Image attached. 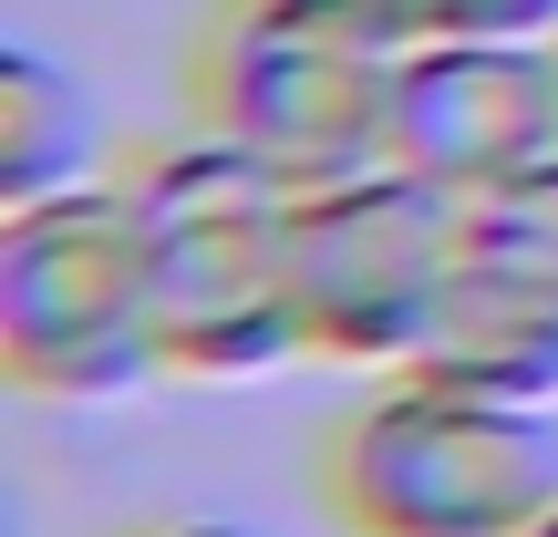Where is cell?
Segmentation results:
<instances>
[{
  "label": "cell",
  "mask_w": 558,
  "mask_h": 537,
  "mask_svg": "<svg viewBox=\"0 0 558 537\" xmlns=\"http://www.w3.org/2000/svg\"><path fill=\"white\" fill-rule=\"evenodd\" d=\"M124 186H135L156 341L177 382H259L311 352L290 300V218H300L290 176H269L228 135H186L145 156Z\"/></svg>",
  "instance_id": "1"
},
{
  "label": "cell",
  "mask_w": 558,
  "mask_h": 537,
  "mask_svg": "<svg viewBox=\"0 0 558 537\" xmlns=\"http://www.w3.org/2000/svg\"><path fill=\"white\" fill-rule=\"evenodd\" d=\"M352 537H527L558 507V414L403 373L331 444Z\"/></svg>",
  "instance_id": "2"
},
{
  "label": "cell",
  "mask_w": 558,
  "mask_h": 537,
  "mask_svg": "<svg viewBox=\"0 0 558 537\" xmlns=\"http://www.w3.org/2000/svg\"><path fill=\"white\" fill-rule=\"evenodd\" d=\"M414 41L362 11H300V0H228L197 52L207 135L248 145L290 186H341L393 166V83Z\"/></svg>",
  "instance_id": "3"
},
{
  "label": "cell",
  "mask_w": 558,
  "mask_h": 537,
  "mask_svg": "<svg viewBox=\"0 0 558 537\" xmlns=\"http://www.w3.org/2000/svg\"><path fill=\"white\" fill-rule=\"evenodd\" d=\"M0 362L52 403H114L166 373L135 186H73L0 218Z\"/></svg>",
  "instance_id": "4"
},
{
  "label": "cell",
  "mask_w": 558,
  "mask_h": 537,
  "mask_svg": "<svg viewBox=\"0 0 558 537\" xmlns=\"http://www.w3.org/2000/svg\"><path fill=\"white\" fill-rule=\"evenodd\" d=\"M456 248H465V197L414 166L300 186L290 218L300 341L352 373H414L445 320V290H456Z\"/></svg>",
  "instance_id": "5"
},
{
  "label": "cell",
  "mask_w": 558,
  "mask_h": 537,
  "mask_svg": "<svg viewBox=\"0 0 558 537\" xmlns=\"http://www.w3.org/2000/svg\"><path fill=\"white\" fill-rule=\"evenodd\" d=\"M414 373L558 414V166L497 186V197H465L456 290H445V320Z\"/></svg>",
  "instance_id": "6"
},
{
  "label": "cell",
  "mask_w": 558,
  "mask_h": 537,
  "mask_svg": "<svg viewBox=\"0 0 558 537\" xmlns=\"http://www.w3.org/2000/svg\"><path fill=\"white\" fill-rule=\"evenodd\" d=\"M393 166L456 197L558 166V41H414L393 83Z\"/></svg>",
  "instance_id": "7"
},
{
  "label": "cell",
  "mask_w": 558,
  "mask_h": 537,
  "mask_svg": "<svg viewBox=\"0 0 558 537\" xmlns=\"http://www.w3.org/2000/svg\"><path fill=\"white\" fill-rule=\"evenodd\" d=\"M104 166V103L83 73H62L41 41L0 52V218L41 197H73Z\"/></svg>",
  "instance_id": "8"
},
{
  "label": "cell",
  "mask_w": 558,
  "mask_h": 537,
  "mask_svg": "<svg viewBox=\"0 0 558 537\" xmlns=\"http://www.w3.org/2000/svg\"><path fill=\"white\" fill-rule=\"evenodd\" d=\"M403 41H558V0H383Z\"/></svg>",
  "instance_id": "9"
},
{
  "label": "cell",
  "mask_w": 558,
  "mask_h": 537,
  "mask_svg": "<svg viewBox=\"0 0 558 537\" xmlns=\"http://www.w3.org/2000/svg\"><path fill=\"white\" fill-rule=\"evenodd\" d=\"M135 537H259V527H228V517H177V527H135Z\"/></svg>",
  "instance_id": "10"
},
{
  "label": "cell",
  "mask_w": 558,
  "mask_h": 537,
  "mask_svg": "<svg viewBox=\"0 0 558 537\" xmlns=\"http://www.w3.org/2000/svg\"><path fill=\"white\" fill-rule=\"evenodd\" d=\"M300 11H362V21H383V0H300ZM393 32V21H383Z\"/></svg>",
  "instance_id": "11"
},
{
  "label": "cell",
  "mask_w": 558,
  "mask_h": 537,
  "mask_svg": "<svg viewBox=\"0 0 558 537\" xmlns=\"http://www.w3.org/2000/svg\"><path fill=\"white\" fill-rule=\"evenodd\" d=\"M527 537H558V507H548V517H538V527H527Z\"/></svg>",
  "instance_id": "12"
}]
</instances>
